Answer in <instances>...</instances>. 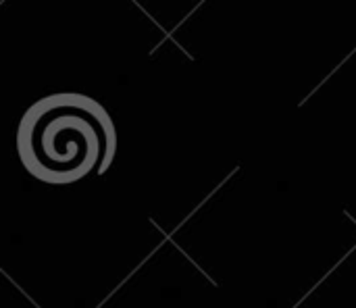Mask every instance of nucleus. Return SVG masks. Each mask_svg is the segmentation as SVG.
I'll return each mask as SVG.
<instances>
[{
	"label": "nucleus",
	"instance_id": "f257e3e1",
	"mask_svg": "<svg viewBox=\"0 0 356 308\" xmlns=\"http://www.w3.org/2000/svg\"><path fill=\"white\" fill-rule=\"evenodd\" d=\"M117 152V129L90 96L58 92L33 102L17 127V154L25 171L48 186H69L104 173Z\"/></svg>",
	"mask_w": 356,
	"mask_h": 308
}]
</instances>
